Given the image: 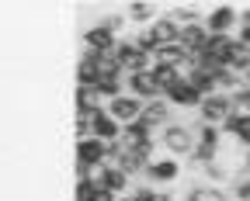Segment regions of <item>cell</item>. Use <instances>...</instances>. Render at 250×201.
Wrapping results in <instances>:
<instances>
[{
	"mask_svg": "<svg viewBox=\"0 0 250 201\" xmlns=\"http://www.w3.org/2000/svg\"><path fill=\"white\" fill-rule=\"evenodd\" d=\"M77 181H90V166L87 163H77Z\"/></svg>",
	"mask_w": 250,
	"mask_h": 201,
	"instance_id": "cell-33",
	"label": "cell"
},
{
	"mask_svg": "<svg viewBox=\"0 0 250 201\" xmlns=\"http://www.w3.org/2000/svg\"><path fill=\"white\" fill-rule=\"evenodd\" d=\"M125 94L139 97L143 104H149V100H160V97H164V90L156 87L153 73H132V77H125Z\"/></svg>",
	"mask_w": 250,
	"mask_h": 201,
	"instance_id": "cell-7",
	"label": "cell"
},
{
	"mask_svg": "<svg viewBox=\"0 0 250 201\" xmlns=\"http://www.w3.org/2000/svg\"><path fill=\"white\" fill-rule=\"evenodd\" d=\"M115 45H118V35H111L104 24H94V28L83 31V52L101 56V52H115Z\"/></svg>",
	"mask_w": 250,
	"mask_h": 201,
	"instance_id": "cell-11",
	"label": "cell"
},
{
	"mask_svg": "<svg viewBox=\"0 0 250 201\" xmlns=\"http://www.w3.org/2000/svg\"><path fill=\"white\" fill-rule=\"evenodd\" d=\"M98 24H104V28L111 31V35H118V39H122L125 24H129V14H125V11H122V14H104V18H101Z\"/></svg>",
	"mask_w": 250,
	"mask_h": 201,
	"instance_id": "cell-27",
	"label": "cell"
},
{
	"mask_svg": "<svg viewBox=\"0 0 250 201\" xmlns=\"http://www.w3.org/2000/svg\"><path fill=\"white\" fill-rule=\"evenodd\" d=\"M156 66H170V70H188V52L181 45H164V49H156Z\"/></svg>",
	"mask_w": 250,
	"mask_h": 201,
	"instance_id": "cell-20",
	"label": "cell"
},
{
	"mask_svg": "<svg viewBox=\"0 0 250 201\" xmlns=\"http://www.w3.org/2000/svg\"><path fill=\"white\" fill-rule=\"evenodd\" d=\"M236 42L250 49V28H247V24H240V28H236Z\"/></svg>",
	"mask_w": 250,
	"mask_h": 201,
	"instance_id": "cell-32",
	"label": "cell"
},
{
	"mask_svg": "<svg viewBox=\"0 0 250 201\" xmlns=\"http://www.w3.org/2000/svg\"><path fill=\"white\" fill-rule=\"evenodd\" d=\"M243 166H247V170H250V149L243 153Z\"/></svg>",
	"mask_w": 250,
	"mask_h": 201,
	"instance_id": "cell-37",
	"label": "cell"
},
{
	"mask_svg": "<svg viewBox=\"0 0 250 201\" xmlns=\"http://www.w3.org/2000/svg\"><path fill=\"white\" fill-rule=\"evenodd\" d=\"M184 80L191 83L202 97H212V94H219V83H215V77L212 73H205V70H191V73H184Z\"/></svg>",
	"mask_w": 250,
	"mask_h": 201,
	"instance_id": "cell-23",
	"label": "cell"
},
{
	"mask_svg": "<svg viewBox=\"0 0 250 201\" xmlns=\"http://www.w3.org/2000/svg\"><path fill=\"white\" fill-rule=\"evenodd\" d=\"M164 97L170 100V104H174L177 111H195V115H198V108L205 104V97H202V94H198L191 83H188V80H181L177 87H170Z\"/></svg>",
	"mask_w": 250,
	"mask_h": 201,
	"instance_id": "cell-6",
	"label": "cell"
},
{
	"mask_svg": "<svg viewBox=\"0 0 250 201\" xmlns=\"http://www.w3.org/2000/svg\"><path fill=\"white\" fill-rule=\"evenodd\" d=\"M122 128H125V125H118V121L108 115V108H104V111L98 115V121H94V139H101V142L111 146V142L122 139Z\"/></svg>",
	"mask_w": 250,
	"mask_h": 201,
	"instance_id": "cell-16",
	"label": "cell"
},
{
	"mask_svg": "<svg viewBox=\"0 0 250 201\" xmlns=\"http://www.w3.org/2000/svg\"><path fill=\"white\" fill-rule=\"evenodd\" d=\"M233 194L226 191V187H219V184H195V187H188V194H184V201H229Z\"/></svg>",
	"mask_w": 250,
	"mask_h": 201,
	"instance_id": "cell-17",
	"label": "cell"
},
{
	"mask_svg": "<svg viewBox=\"0 0 250 201\" xmlns=\"http://www.w3.org/2000/svg\"><path fill=\"white\" fill-rule=\"evenodd\" d=\"M143 111H146V104H143L139 97H132V94H122V97H115L111 104H108V115H111L118 125H132V121H139Z\"/></svg>",
	"mask_w": 250,
	"mask_h": 201,
	"instance_id": "cell-5",
	"label": "cell"
},
{
	"mask_svg": "<svg viewBox=\"0 0 250 201\" xmlns=\"http://www.w3.org/2000/svg\"><path fill=\"white\" fill-rule=\"evenodd\" d=\"M132 42H136V45H139L146 56H156V49H160V45H156V39L149 35V28H139L136 35H132Z\"/></svg>",
	"mask_w": 250,
	"mask_h": 201,
	"instance_id": "cell-28",
	"label": "cell"
},
{
	"mask_svg": "<svg viewBox=\"0 0 250 201\" xmlns=\"http://www.w3.org/2000/svg\"><path fill=\"white\" fill-rule=\"evenodd\" d=\"M143 121L153 128V132H164L167 125H174V104L167 97H160V100H149L146 104V111H143Z\"/></svg>",
	"mask_w": 250,
	"mask_h": 201,
	"instance_id": "cell-10",
	"label": "cell"
},
{
	"mask_svg": "<svg viewBox=\"0 0 250 201\" xmlns=\"http://www.w3.org/2000/svg\"><path fill=\"white\" fill-rule=\"evenodd\" d=\"M205 28H208V35H236V28H240V11L233 4H219L205 14Z\"/></svg>",
	"mask_w": 250,
	"mask_h": 201,
	"instance_id": "cell-3",
	"label": "cell"
},
{
	"mask_svg": "<svg viewBox=\"0 0 250 201\" xmlns=\"http://www.w3.org/2000/svg\"><path fill=\"white\" fill-rule=\"evenodd\" d=\"M233 49H236V35H208V45H205L202 56L219 62L223 70H229V66H233Z\"/></svg>",
	"mask_w": 250,
	"mask_h": 201,
	"instance_id": "cell-9",
	"label": "cell"
},
{
	"mask_svg": "<svg viewBox=\"0 0 250 201\" xmlns=\"http://www.w3.org/2000/svg\"><path fill=\"white\" fill-rule=\"evenodd\" d=\"M101 73H98V62H94V52H83L77 62V87H98Z\"/></svg>",
	"mask_w": 250,
	"mask_h": 201,
	"instance_id": "cell-19",
	"label": "cell"
},
{
	"mask_svg": "<svg viewBox=\"0 0 250 201\" xmlns=\"http://www.w3.org/2000/svg\"><path fill=\"white\" fill-rule=\"evenodd\" d=\"M101 187L94 181H77V201H94V194H98Z\"/></svg>",
	"mask_w": 250,
	"mask_h": 201,
	"instance_id": "cell-30",
	"label": "cell"
},
{
	"mask_svg": "<svg viewBox=\"0 0 250 201\" xmlns=\"http://www.w3.org/2000/svg\"><path fill=\"white\" fill-rule=\"evenodd\" d=\"M108 160V142H101V139H80L77 142V163H87V166H98V163H104Z\"/></svg>",
	"mask_w": 250,
	"mask_h": 201,
	"instance_id": "cell-15",
	"label": "cell"
},
{
	"mask_svg": "<svg viewBox=\"0 0 250 201\" xmlns=\"http://www.w3.org/2000/svg\"><path fill=\"white\" fill-rule=\"evenodd\" d=\"M184 52H188V59H195V56H202L205 52V45H208V28L205 24H191V28H181V42H177Z\"/></svg>",
	"mask_w": 250,
	"mask_h": 201,
	"instance_id": "cell-14",
	"label": "cell"
},
{
	"mask_svg": "<svg viewBox=\"0 0 250 201\" xmlns=\"http://www.w3.org/2000/svg\"><path fill=\"white\" fill-rule=\"evenodd\" d=\"M181 28H191V24H205V14L198 11V7H191V4H174L170 11H167Z\"/></svg>",
	"mask_w": 250,
	"mask_h": 201,
	"instance_id": "cell-21",
	"label": "cell"
},
{
	"mask_svg": "<svg viewBox=\"0 0 250 201\" xmlns=\"http://www.w3.org/2000/svg\"><path fill=\"white\" fill-rule=\"evenodd\" d=\"M160 201H174V194L170 191H160Z\"/></svg>",
	"mask_w": 250,
	"mask_h": 201,
	"instance_id": "cell-36",
	"label": "cell"
},
{
	"mask_svg": "<svg viewBox=\"0 0 250 201\" xmlns=\"http://www.w3.org/2000/svg\"><path fill=\"white\" fill-rule=\"evenodd\" d=\"M125 94V77H104L101 83H98V97H101V104L108 108L115 97H122Z\"/></svg>",
	"mask_w": 250,
	"mask_h": 201,
	"instance_id": "cell-24",
	"label": "cell"
},
{
	"mask_svg": "<svg viewBox=\"0 0 250 201\" xmlns=\"http://www.w3.org/2000/svg\"><path fill=\"white\" fill-rule=\"evenodd\" d=\"M115 56H118V62H122V73H125V77H132V73H149L153 66H156V59L146 56L132 39H118Z\"/></svg>",
	"mask_w": 250,
	"mask_h": 201,
	"instance_id": "cell-2",
	"label": "cell"
},
{
	"mask_svg": "<svg viewBox=\"0 0 250 201\" xmlns=\"http://www.w3.org/2000/svg\"><path fill=\"white\" fill-rule=\"evenodd\" d=\"M118 201H136V198H132V194H125V198H118Z\"/></svg>",
	"mask_w": 250,
	"mask_h": 201,
	"instance_id": "cell-39",
	"label": "cell"
},
{
	"mask_svg": "<svg viewBox=\"0 0 250 201\" xmlns=\"http://www.w3.org/2000/svg\"><path fill=\"white\" fill-rule=\"evenodd\" d=\"M129 184H132V177L125 174L122 166H108V174H104V181H101V187H104V191H111L115 198L132 194V191H129Z\"/></svg>",
	"mask_w": 250,
	"mask_h": 201,
	"instance_id": "cell-18",
	"label": "cell"
},
{
	"mask_svg": "<svg viewBox=\"0 0 250 201\" xmlns=\"http://www.w3.org/2000/svg\"><path fill=\"white\" fill-rule=\"evenodd\" d=\"M240 24H247V28H250V7H243V11H240Z\"/></svg>",
	"mask_w": 250,
	"mask_h": 201,
	"instance_id": "cell-35",
	"label": "cell"
},
{
	"mask_svg": "<svg viewBox=\"0 0 250 201\" xmlns=\"http://www.w3.org/2000/svg\"><path fill=\"white\" fill-rule=\"evenodd\" d=\"M118 142H122V149H125V153L143 149V146H149V142H153V128L139 118V121H132V125H125V128H122V139H118Z\"/></svg>",
	"mask_w": 250,
	"mask_h": 201,
	"instance_id": "cell-12",
	"label": "cell"
},
{
	"mask_svg": "<svg viewBox=\"0 0 250 201\" xmlns=\"http://www.w3.org/2000/svg\"><path fill=\"white\" fill-rule=\"evenodd\" d=\"M94 201H118V198H115V194H111V191H104V187H101V191H98V194H94Z\"/></svg>",
	"mask_w": 250,
	"mask_h": 201,
	"instance_id": "cell-34",
	"label": "cell"
},
{
	"mask_svg": "<svg viewBox=\"0 0 250 201\" xmlns=\"http://www.w3.org/2000/svg\"><path fill=\"white\" fill-rule=\"evenodd\" d=\"M149 35L156 39V45H177L181 42V24L170 18V14H160V18H156L153 24H149Z\"/></svg>",
	"mask_w": 250,
	"mask_h": 201,
	"instance_id": "cell-13",
	"label": "cell"
},
{
	"mask_svg": "<svg viewBox=\"0 0 250 201\" xmlns=\"http://www.w3.org/2000/svg\"><path fill=\"white\" fill-rule=\"evenodd\" d=\"M195 136H198V146L219 149V139H223V128H219V125H205V121H195Z\"/></svg>",
	"mask_w": 250,
	"mask_h": 201,
	"instance_id": "cell-26",
	"label": "cell"
},
{
	"mask_svg": "<svg viewBox=\"0 0 250 201\" xmlns=\"http://www.w3.org/2000/svg\"><path fill=\"white\" fill-rule=\"evenodd\" d=\"M125 14H129L132 24H143V28H149L156 18H160V14H156V7H153V4H143V0H132V4L125 7Z\"/></svg>",
	"mask_w": 250,
	"mask_h": 201,
	"instance_id": "cell-22",
	"label": "cell"
},
{
	"mask_svg": "<svg viewBox=\"0 0 250 201\" xmlns=\"http://www.w3.org/2000/svg\"><path fill=\"white\" fill-rule=\"evenodd\" d=\"M243 118H247L243 111H233V115H229V118H226L223 125H219V128H223V132H226V136H233V139H236V132H240V125H243Z\"/></svg>",
	"mask_w": 250,
	"mask_h": 201,
	"instance_id": "cell-29",
	"label": "cell"
},
{
	"mask_svg": "<svg viewBox=\"0 0 250 201\" xmlns=\"http://www.w3.org/2000/svg\"><path fill=\"white\" fill-rule=\"evenodd\" d=\"M243 83H247V87H250V70H247V73H243Z\"/></svg>",
	"mask_w": 250,
	"mask_h": 201,
	"instance_id": "cell-38",
	"label": "cell"
},
{
	"mask_svg": "<svg viewBox=\"0 0 250 201\" xmlns=\"http://www.w3.org/2000/svg\"><path fill=\"white\" fill-rule=\"evenodd\" d=\"M160 146L167 149V156H188L191 160L195 146H198V136H195V125H184V121H174L160 132Z\"/></svg>",
	"mask_w": 250,
	"mask_h": 201,
	"instance_id": "cell-1",
	"label": "cell"
},
{
	"mask_svg": "<svg viewBox=\"0 0 250 201\" xmlns=\"http://www.w3.org/2000/svg\"><path fill=\"white\" fill-rule=\"evenodd\" d=\"M233 111H236V108H233V97H229V94H212V97H205V104L198 108V121H205V125H223Z\"/></svg>",
	"mask_w": 250,
	"mask_h": 201,
	"instance_id": "cell-4",
	"label": "cell"
},
{
	"mask_svg": "<svg viewBox=\"0 0 250 201\" xmlns=\"http://www.w3.org/2000/svg\"><path fill=\"white\" fill-rule=\"evenodd\" d=\"M149 184H174L181 177V163L174 156H156L149 166H146V174H143Z\"/></svg>",
	"mask_w": 250,
	"mask_h": 201,
	"instance_id": "cell-8",
	"label": "cell"
},
{
	"mask_svg": "<svg viewBox=\"0 0 250 201\" xmlns=\"http://www.w3.org/2000/svg\"><path fill=\"white\" fill-rule=\"evenodd\" d=\"M202 170H205V177H208V184H223L229 174L223 170V166H219V163H208V166H202Z\"/></svg>",
	"mask_w": 250,
	"mask_h": 201,
	"instance_id": "cell-31",
	"label": "cell"
},
{
	"mask_svg": "<svg viewBox=\"0 0 250 201\" xmlns=\"http://www.w3.org/2000/svg\"><path fill=\"white\" fill-rule=\"evenodd\" d=\"M149 73H153V80H156V87H160L164 94H167L170 87H177V83L184 80V73H181V70H170V66H153V70H149Z\"/></svg>",
	"mask_w": 250,
	"mask_h": 201,
	"instance_id": "cell-25",
	"label": "cell"
}]
</instances>
